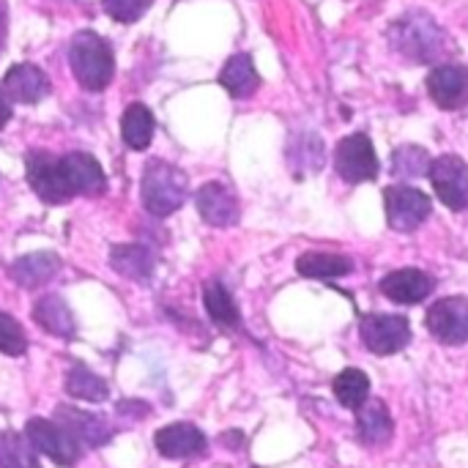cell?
<instances>
[{"mask_svg":"<svg viewBox=\"0 0 468 468\" xmlns=\"http://www.w3.org/2000/svg\"><path fill=\"white\" fill-rule=\"evenodd\" d=\"M389 47L409 63H436L452 49L447 30L425 11H406L389 27Z\"/></svg>","mask_w":468,"mask_h":468,"instance_id":"obj_1","label":"cell"},{"mask_svg":"<svg viewBox=\"0 0 468 468\" xmlns=\"http://www.w3.org/2000/svg\"><path fill=\"white\" fill-rule=\"evenodd\" d=\"M186 195H189V181L184 170L162 159H151L145 165V173L140 181V197L148 214L170 217L184 206Z\"/></svg>","mask_w":468,"mask_h":468,"instance_id":"obj_2","label":"cell"},{"mask_svg":"<svg viewBox=\"0 0 468 468\" xmlns=\"http://www.w3.org/2000/svg\"><path fill=\"white\" fill-rule=\"evenodd\" d=\"M69 63H71V71H74L77 82L85 90H104L112 82V74H115L112 49L93 30H82V33H77L71 38Z\"/></svg>","mask_w":468,"mask_h":468,"instance_id":"obj_3","label":"cell"},{"mask_svg":"<svg viewBox=\"0 0 468 468\" xmlns=\"http://www.w3.org/2000/svg\"><path fill=\"white\" fill-rule=\"evenodd\" d=\"M25 170H27V184L30 189L49 206H63L74 197L69 178L63 173L60 156H52L47 151H30L25 156Z\"/></svg>","mask_w":468,"mask_h":468,"instance_id":"obj_4","label":"cell"},{"mask_svg":"<svg viewBox=\"0 0 468 468\" xmlns=\"http://www.w3.org/2000/svg\"><path fill=\"white\" fill-rule=\"evenodd\" d=\"M335 167H337V176L348 184L373 181L381 170L373 140L362 132L343 137L337 143V151H335Z\"/></svg>","mask_w":468,"mask_h":468,"instance_id":"obj_5","label":"cell"},{"mask_svg":"<svg viewBox=\"0 0 468 468\" xmlns=\"http://www.w3.org/2000/svg\"><path fill=\"white\" fill-rule=\"evenodd\" d=\"M384 206H387V219L389 228L398 233H411L417 230L433 211L431 197L420 192L417 186L406 184H392L384 189Z\"/></svg>","mask_w":468,"mask_h":468,"instance_id":"obj_6","label":"cell"},{"mask_svg":"<svg viewBox=\"0 0 468 468\" xmlns=\"http://www.w3.org/2000/svg\"><path fill=\"white\" fill-rule=\"evenodd\" d=\"M25 436L30 439V444L36 447V452L44 455V458H49L55 466H74L80 461V455H82L80 441L66 428H60L58 422L30 420L27 428H25Z\"/></svg>","mask_w":468,"mask_h":468,"instance_id":"obj_7","label":"cell"},{"mask_svg":"<svg viewBox=\"0 0 468 468\" xmlns=\"http://www.w3.org/2000/svg\"><path fill=\"white\" fill-rule=\"evenodd\" d=\"M359 335L376 356H392L411 343V326L403 315H365Z\"/></svg>","mask_w":468,"mask_h":468,"instance_id":"obj_8","label":"cell"},{"mask_svg":"<svg viewBox=\"0 0 468 468\" xmlns=\"http://www.w3.org/2000/svg\"><path fill=\"white\" fill-rule=\"evenodd\" d=\"M428 176H431V184H433L439 200L447 208H452V211L468 208V165L461 156L444 154V156L433 159Z\"/></svg>","mask_w":468,"mask_h":468,"instance_id":"obj_9","label":"cell"},{"mask_svg":"<svg viewBox=\"0 0 468 468\" xmlns=\"http://www.w3.org/2000/svg\"><path fill=\"white\" fill-rule=\"evenodd\" d=\"M428 329L444 346L468 343V299L447 296L428 310Z\"/></svg>","mask_w":468,"mask_h":468,"instance_id":"obj_10","label":"cell"},{"mask_svg":"<svg viewBox=\"0 0 468 468\" xmlns=\"http://www.w3.org/2000/svg\"><path fill=\"white\" fill-rule=\"evenodd\" d=\"M195 203H197L200 219L211 228H233L241 217L239 197L219 181L203 184L195 195Z\"/></svg>","mask_w":468,"mask_h":468,"instance_id":"obj_11","label":"cell"},{"mask_svg":"<svg viewBox=\"0 0 468 468\" xmlns=\"http://www.w3.org/2000/svg\"><path fill=\"white\" fill-rule=\"evenodd\" d=\"M428 93L441 110H461L468 104V66L441 63L428 74Z\"/></svg>","mask_w":468,"mask_h":468,"instance_id":"obj_12","label":"cell"},{"mask_svg":"<svg viewBox=\"0 0 468 468\" xmlns=\"http://www.w3.org/2000/svg\"><path fill=\"white\" fill-rule=\"evenodd\" d=\"M378 288L395 304H420L436 291V280L422 269H398L387 274Z\"/></svg>","mask_w":468,"mask_h":468,"instance_id":"obj_13","label":"cell"},{"mask_svg":"<svg viewBox=\"0 0 468 468\" xmlns=\"http://www.w3.org/2000/svg\"><path fill=\"white\" fill-rule=\"evenodd\" d=\"M154 444H156L159 455L167 461H184V458H195V455L206 452V436L200 433V428H195L189 422L165 425L162 431H156Z\"/></svg>","mask_w":468,"mask_h":468,"instance_id":"obj_14","label":"cell"},{"mask_svg":"<svg viewBox=\"0 0 468 468\" xmlns=\"http://www.w3.org/2000/svg\"><path fill=\"white\" fill-rule=\"evenodd\" d=\"M60 165H63V173H66L74 195H88V197L104 195L107 176L90 154H82V151L66 154V156H60Z\"/></svg>","mask_w":468,"mask_h":468,"instance_id":"obj_15","label":"cell"},{"mask_svg":"<svg viewBox=\"0 0 468 468\" xmlns=\"http://www.w3.org/2000/svg\"><path fill=\"white\" fill-rule=\"evenodd\" d=\"M3 90L14 101H19V104H36L44 96H49L52 85H49L47 71H41L38 66H33V63H16V66H11L5 71Z\"/></svg>","mask_w":468,"mask_h":468,"instance_id":"obj_16","label":"cell"},{"mask_svg":"<svg viewBox=\"0 0 468 468\" xmlns=\"http://www.w3.org/2000/svg\"><path fill=\"white\" fill-rule=\"evenodd\" d=\"M392 433H395V422H392L389 409L381 400H367L356 411V436L362 444L384 447V444H389Z\"/></svg>","mask_w":468,"mask_h":468,"instance_id":"obj_17","label":"cell"},{"mask_svg":"<svg viewBox=\"0 0 468 468\" xmlns=\"http://www.w3.org/2000/svg\"><path fill=\"white\" fill-rule=\"evenodd\" d=\"M219 85L233 96V99H250L261 88V74L247 52L233 55L222 71H219Z\"/></svg>","mask_w":468,"mask_h":468,"instance_id":"obj_18","label":"cell"},{"mask_svg":"<svg viewBox=\"0 0 468 468\" xmlns=\"http://www.w3.org/2000/svg\"><path fill=\"white\" fill-rule=\"evenodd\" d=\"M58 271H60V258L55 252H30L14 261L11 266V277L22 288H38L41 282L52 280Z\"/></svg>","mask_w":468,"mask_h":468,"instance_id":"obj_19","label":"cell"},{"mask_svg":"<svg viewBox=\"0 0 468 468\" xmlns=\"http://www.w3.org/2000/svg\"><path fill=\"white\" fill-rule=\"evenodd\" d=\"M154 129H156L154 112L145 104L134 101V104H129L123 110V115H121V137L132 151H145L151 145V140H154Z\"/></svg>","mask_w":468,"mask_h":468,"instance_id":"obj_20","label":"cell"},{"mask_svg":"<svg viewBox=\"0 0 468 468\" xmlns=\"http://www.w3.org/2000/svg\"><path fill=\"white\" fill-rule=\"evenodd\" d=\"M33 318H36V324L44 332H49L55 337H71L74 329H77L74 315H71L69 304L60 296H44V299H38L36 307H33Z\"/></svg>","mask_w":468,"mask_h":468,"instance_id":"obj_21","label":"cell"},{"mask_svg":"<svg viewBox=\"0 0 468 468\" xmlns=\"http://www.w3.org/2000/svg\"><path fill=\"white\" fill-rule=\"evenodd\" d=\"M110 266L129 280H148L154 274V252L140 244H121L110 252Z\"/></svg>","mask_w":468,"mask_h":468,"instance_id":"obj_22","label":"cell"},{"mask_svg":"<svg viewBox=\"0 0 468 468\" xmlns=\"http://www.w3.org/2000/svg\"><path fill=\"white\" fill-rule=\"evenodd\" d=\"M296 271L307 280H335L354 271V261L346 255H329V252H307L296 261Z\"/></svg>","mask_w":468,"mask_h":468,"instance_id":"obj_23","label":"cell"},{"mask_svg":"<svg viewBox=\"0 0 468 468\" xmlns=\"http://www.w3.org/2000/svg\"><path fill=\"white\" fill-rule=\"evenodd\" d=\"M203 304H206V313L214 324L225 326V329H233L239 326L241 315H239V307L230 296V291L219 282V280H208L203 285Z\"/></svg>","mask_w":468,"mask_h":468,"instance_id":"obj_24","label":"cell"},{"mask_svg":"<svg viewBox=\"0 0 468 468\" xmlns=\"http://www.w3.org/2000/svg\"><path fill=\"white\" fill-rule=\"evenodd\" d=\"M58 417H60V428H66L77 441H85L88 447H99L110 439V431L90 414L85 411H77V409H69V406H60L58 409Z\"/></svg>","mask_w":468,"mask_h":468,"instance_id":"obj_25","label":"cell"},{"mask_svg":"<svg viewBox=\"0 0 468 468\" xmlns=\"http://www.w3.org/2000/svg\"><path fill=\"white\" fill-rule=\"evenodd\" d=\"M288 162L296 176L318 173L324 167V140L318 134H296L288 148Z\"/></svg>","mask_w":468,"mask_h":468,"instance_id":"obj_26","label":"cell"},{"mask_svg":"<svg viewBox=\"0 0 468 468\" xmlns=\"http://www.w3.org/2000/svg\"><path fill=\"white\" fill-rule=\"evenodd\" d=\"M332 389H335V398H337L346 409L359 411V409L367 403V398H370V378H367L359 367H346V370L335 378Z\"/></svg>","mask_w":468,"mask_h":468,"instance_id":"obj_27","label":"cell"},{"mask_svg":"<svg viewBox=\"0 0 468 468\" xmlns=\"http://www.w3.org/2000/svg\"><path fill=\"white\" fill-rule=\"evenodd\" d=\"M66 392L77 400H85V403H101L107 400L110 395V387L101 376H96L93 370L88 367H71L69 376H66Z\"/></svg>","mask_w":468,"mask_h":468,"instance_id":"obj_28","label":"cell"},{"mask_svg":"<svg viewBox=\"0 0 468 468\" xmlns=\"http://www.w3.org/2000/svg\"><path fill=\"white\" fill-rule=\"evenodd\" d=\"M431 154L420 145H400L392 151V176L398 181H411V178H422L425 173H431Z\"/></svg>","mask_w":468,"mask_h":468,"instance_id":"obj_29","label":"cell"},{"mask_svg":"<svg viewBox=\"0 0 468 468\" xmlns=\"http://www.w3.org/2000/svg\"><path fill=\"white\" fill-rule=\"evenodd\" d=\"M0 468H38L36 447L27 436L19 433H0Z\"/></svg>","mask_w":468,"mask_h":468,"instance_id":"obj_30","label":"cell"},{"mask_svg":"<svg viewBox=\"0 0 468 468\" xmlns=\"http://www.w3.org/2000/svg\"><path fill=\"white\" fill-rule=\"evenodd\" d=\"M27 351V337L25 329L11 318L8 313H0V354L5 356H22Z\"/></svg>","mask_w":468,"mask_h":468,"instance_id":"obj_31","label":"cell"},{"mask_svg":"<svg viewBox=\"0 0 468 468\" xmlns=\"http://www.w3.org/2000/svg\"><path fill=\"white\" fill-rule=\"evenodd\" d=\"M154 0H104V11L118 22H137Z\"/></svg>","mask_w":468,"mask_h":468,"instance_id":"obj_32","label":"cell"},{"mask_svg":"<svg viewBox=\"0 0 468 468\" xmlns=\"http://www.w3.org/2000/svg\"><path fill=\"white\" fill-rule=\"evenodd\" d=\"M11 121V104H8V99H5V93L0 90V129L5 126Z\"/></svg>","mask_w":468,"mask_h":468,"instance_id":"obj_33","label":"cell"},{"mask_svg":"<svg viewBox=\"0 0 468 468\" xmlns=\"http://www.w3.org/2000/svg\"><path fill=\"white\" fill-rule=\"evenodd\" d=\"M3 44H5V11L0 5V52H3Z\"/></svg>","mask_w":468,"mask_h":468,"instance_id":"obj_34","label":"cell"}]
</instances>
